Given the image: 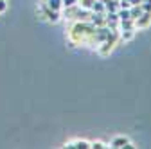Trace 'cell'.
I'll list each match as a JSON object with an SVG mask.
<instances>
[{"label":"cell","mask_w":151,"mask_h":149,"mask_svg":"<svg viewBox=\"0 0 151 149\" xmlns=\"http://www.w3.org/2000/svg\"><path fill=\"white\" fill-rule=\"evenodd\" d=\"M131 2H133V4H140V0H131Z\"/></svg>","instance_id":"9"},{"label":"cell","mask_w":151,"mask_h":149,"mask_svg":"<svg viewBox=\"0 0 151 149\" xmlns=\"http://www.w3.org/2000/svg\"><path fill=\"white\" fill-rule=\"evenodd\" d=\"M60 2H61V0H49V7L50 9H60Z\"/></svg>","instance_id":"3"},{"label":"cell","mask_w":151,"mask_h":149,"mask_svg":"<svg viewBox=\"0 0 151 149\" xmlns=\"http://www.w3.org/2000/svg\"><path fill=\"white\" fill-rule=\"evenodd\" d=\"M93 9H97V11H101V9H103V6H101V4H96V6H93Z\"/></svg>","instance_id":"7"},{"label":"cell","mask_w":151,"mask_h":149,"mask_svg":"<svg viewBox=\"0 0 151 149\" xmlns=\"http://www.w3.org/2000/svg\"><path fill=\"white\" fill-rule=\"evenodd\" d=\"M67 147H79V149H86V147H90V145H88V142L79 140V142H76V144H68Z\"/></svg>","instance_id":"1"},{"label":"cell","mask_w":151,"mask_h":149,"mask_svg":"<svg viewBox=\"0 0 151 149\" xmlns=\"http://www.w3.org/2000/svg\"><path fill=\"white\" fill-rule=\"evenodd\" d=\"M121 18H122V20H128V18H129V13H128V11H122V13H121Z\"/></svg>","instance_id":"4"},{"label":"cell","mask_w":151,"mask_h":149,"mask_svg":"<svg viewBox=\"0 0 151 149\" xmlns=\"http://www.w3.org/2000/svg\"><path fill=\"white\" fill-rule=\"evenodd\" d=\"M126 144H128V140H126V138H122V137L113 140V147H124Z\"/></svg>","instance_id":"2"},{"label":"cell","mask_w":151,"mask_h":149,"mask_svg":"<svg viewBox=\"0 0 151 149\" xmlns=\"http://www.w3.org/2000/svg\"><path fill=\"white\" fill-rule=\"evenodd\" d=\"M65 4H67V6H72V4H74V0H65Z\"/></svg>","instance_id":"8"},{"label":"cell","mask_w":151,"mask_h":149,"mask_svg":"<svg viewBox=\"0 0 151 149\" xmlns=\"http://www.w3.org/2000/svg\"><path fill=\"white\" fill-rule=\"evenodd\" d=\"M92 147H97V149H101V147H104V144H101V142H96V144H92Z\"/></svg>","instance_id":"5"},{"label":"cell","mask_w":151,"mask_h":149,"mask_svg":"<svg viewBox=\"0 0 151 149\" xmlns=\"http://www.w3.org/2000/svg\"><path fill=\"white\" fill-rule=\"evenodd\" d=\"M4 7H6V4H4V0H0V11H4Z\"/></svg>","instance_id":"6"}]
</instances>
